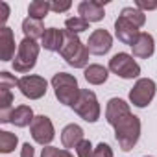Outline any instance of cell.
Listing matches in <instances>:
<instances>
[{"label": "cell", "mask_w": 157, "mask_h": 157, "mask_svg": "<svg viewBox=\"0 0 157 157\" xmlns=\"http://www.w3.org/2000/svg\"><path fill=\"white\" fill-rule=\"evenodd\" d=\"M59 54L63 56V59L74 67V68H87V63H89V48L80 41L76 33H70L65 30V43L59 50Z\"/></svg>", "instance_id": "6da1fadb"}, {"label": "cell", "mask_w": 157, "mask_h": 157, "mask_svg": "<svg viewBox=\"0 0 157 157\" xmlns=\"http://www.w3.org/2000/svg\"><path fill=\"white\" fill-rule=\"evenodd\" d=\"M52 87H54V93H56V98L59 100V104L70 105V107L78 102L80 93H82V89L78 87V80L72 74H67V72L54 74Z\"/></svg>", "instance_id": "7a4b0ae2"}, {"label": "cell", "mask_w": 157, "mask_h": 157, "mask_svg": "<svg viewBox=\"0 0 157 157\" xmlns=\"http://www.w3.org/2000/svg\"><path fill=\"white\" fill-rule=\"evenodd\" d=\"M115 137L120 144V148L124 151L133 150V146L137 144L139 137H140V120L135 115H126L122 120H118L115 126Z\"/></svg>", "instance_id": "3957f363"}, {"label": "cell", "mask_w": 157, "mask_h": 157, "mask_svg": "<svg viewBox=\"0 0 157 157\" xmlns=\"http://www.w3.org/2000/svg\"><path fill=\"white\" fill-rule=\"evenodd\" d=\"M37 56H39V44L33 41V39H28L24 37L19 44V50H17V56L13 59V68L17 72H30L33 67H35V61H37Z\"/></svg>", "instance_id": "277c9868"}, {"label": "cell", "mask_w": 157, "mask_h": 157, "mask_svg": "<svg viewBox=\"0 0 157 157\" xmlns=\"http://www.w3.org/2000/svg\"><path fill=\"white\" fill-rule=\"evenodd\" d=\"M19 85V80L10 72H0V122H10V117L13 113L11 104H13V94L11 87Z\"/></svg>", "instance_id": "5b68a950"}, {"label": "cell", "mask_w": 157, "mask_h": 157, "mask_svg": "<svg viewBox=\"0 0 157 157\" xmlns=\"http://www.w3.org/2000/svg\"><path fill=\"white\" fill-rule=\"evenodd\" d=\"M72 109L87 122H96L100 118V104L96 100V94L89 89H82L80 98L72 105Z\"/></svg>", "instance_id": "8992f818"}, {"label": "cell", "mask_w": 157, "mask_h": 157, "mask_svg": "<svg viewBox=\"0 0 157 157\" xmlns=\"http://www.w3.org/2000/svg\"><path fill=\"white\" fill-rule=\"evenodd\" d=\"M109 70L124 80H131V78H137L140 74V67L139 63L133 59V56L126 54V52H120V54H115L111 59H109Z\"/></svg>", "instance_id": "52a82bcc"}, {"label": "cell", "mask_w": 157, "mask_h": 157, "mask_svg": "<svg viewBox=\"0 0 157 157\" xmlns=\"http://www.w3.org/2000/svg\"><path fill=\"white\" fill-rule=\"evenodd\" d=\"M155 96V82L150 78H140L129 91V100L137 107H146Z\"/></svg>", "instance_id": "ba28073f"}, {"label": "cell", "mask_w": 157, "mask_h": 157, "mask_svg": "<svg viewBox=\"0 0 157 157\" xmlns=\"http://www.w3.org/2000/svg\"><path fill=\"white\" fill-rule=\"evenodd\" d=\"M17 87L21 89V93L26 98L39 100V98H43L46 94L48 83H46L44 78H41V76H22L21 80H19V85Z\"/></svg>", "instance_id": "9c48e42d"}, {"label": "cell", "mask_w": 157, "mask_h": 157, "mask_svg": "<svg viewBox=\"0 0 157 157\" xmlns=\"http://www.w3.org/2000/svg\"><path fill=\"white\" fill-rule=\"evenodd\" d=\"M30 131H32V137L35 142L39 144H50L52 139H54V124L48 117L44 115H39L33 118V122L30 124Z\"/></svg>", "instance_id": "30bf717a"}, {"label": "cell", "mask_w": 157, "mask_h": 157, "mask_svg": "<svg viewBox=\"0 0 157 157\" xmlns=\"http://www.w3.org/2000/svg\"><path fill=\"white\" fill-rule=\"evenodd\" d=\"M111 46H113V37H111V33H109L107 30H104V28L94 30V32L91 33L89 41H87L89 52H91V54H96V56L107 54V52L111 50Z\"/></svg>", "instance_id": "8fae6325"}, {"label": "cell", "mask_w": 157, "mask_h": 157, "mask_svg": "<svg viewBox=\"0 0 157 157\" xmlns=\"http://www.w3.org/2000/svg\"><path fill=\"white\" fill-rule=\"evenodd\" d=\"M115 33H117V39H118L120 43L129 44V46H133V44L137 43L139 35H140L139 28H137L133 22H129L126 17H118V19L115 21Z\"/></svg>", "instance_id": "7c38bea8"}, {"label": "cell", "mask_w": 157, "mask_h": 157, "mask_svg": "<svg viewBox=\"0 0 157 157\" xmlns=\"http://www.w3.org/2000/svg\"><path fill=\"white\" fill-rule=\"evenodd\" d=\"M105 2H96V0H85L78 6V13H80L82 19H85L89 24L91 22H98L104 19L105 11H104Z\"/></svg>", "instance_id": "4fadbf2b"}, {"label": "cell", "mask_w": 157, "mask_h": 157, "mask_svg": "<svg viewBox=\"0 0 157 157\" xmlns=\"http://www.w3.org/2000/svg\"><path fill=\"white\" fill-rule=\"evenodd\" d=\"M131 111H129V105L124 102V100H120V98H111L109 102H107V107H105V118H107V122L111 124V126H115L118 120H122L126 115H129Z\"/></svg>", "instance_id": "5bb4252c"}, {"label": "cell", "mask_w": 157, "mask_h": 157, "mask_svg": "<svg viewBox=\"0 0 157 157\" xmlns=\"http://www.w3.org/2000/svg\"><path fill=\"white\" fill-rule=\"evenodd\" d=\"M15 56V37H13V30L4 26L0 30V59L2 61H10Z\"/></svg>", "instance_id": "9a60e30c"}, {"label": "cell", "mask_w": 157, "mask_h": 157, "mask_svg": "<svg viewBox=\"0 0 157 157\" xmlns=\"http://www.w3.org/2000/svg\"><path fill=\"white\" fill-rule=\"evenodd\" d=\"M63 43H65V32L57 30V28H46V32L41 39V44L50 52H59Z\"/></svg>", "instance_id": "2e32d148"}, {"label": "cell", "mask_w": 157, "mask_h": 157, "mask_svg": "<svg viewBox=\"0 0 157 157\" xmlns=\"http://www.w3.org/2000/svg\"><path fill=\"white\" fill-rule=\"evenodd\" d=\"M83 140V129L78 124H68L61 131V142L65 148H76Z\"/></svg>", "instance_id": "e0dca14e"}, {"label": "cell", "mask_w": 157, "mask_h": 157, "mask_svg": "<svg viewBox=\"0 0 157 157\" xmlns=\"http://www.w3.org/2000/svg\"><path fill=\"white\" fill-rule=\"evenodd\" d=\"M131 48H133V56H137L140 59H148L153 54V37L148 32H142Z\"/></svg>", "instance_id": "ac0fdd59"}, {"label": "cell", "mask_w": 157, "mask_h": 157, "mask_svg": "<svg viewBox=\"0 0 157 157\" xmlns=\"http://www.w3.org/2000/svg\"><path fill=\"white\" fill-rule=\"evenodd\" d=\"M33 118H35V117H33V111H32L30 105H19V107L13 109V113H11V117H10V122L15 124L17 128H24V126L32 124Z\"/></svg>", "instance_id": "d6986e66"}, {"label": "cell", "mask_w": 157, "mask_h": 157, "mask_svg": "<svg viewBox=\"0 0 157 157\" xmlns=\"http://www.w3.org/2000/svg\"><path fill=\"white\" fill-rule=\"evenodd\" d=\"M22 32H24V35L28 37V39H37V37H41L43 39V35H44V26H43V21H37V19H32V17H28V19H24L22 21Z\"/></svg>", "instance_id": "ffe728a7"}, {"label": "cell", "mask_w": 157, "mask_h": 157, "mask_svg": "<svg viewBox=\"0 0 157 157\" xmlns=\"http://www.w3.org/2000/svg\"><path fill=\"white\" fill-rule=\"evenodd\" d=\"M107 68L105 67H102V65H89L87 68H85V80L89 82V83H93V85H102V83H105V80H107Z\"/></svg>", "instance_id": "44dd1931"}, {"label": "cell", "mask_w": 157, "mask_h": 157, "mask_svg": "<svg viewBox=\"0 0 157 157\" xmlns=\"http://www.w3.org/2000/svg\"><path fill=\"white\" fill-rule=\"evenodd\" d=\"M48 11H50V2H46V0H33L28 6V15L37 21H43L48 15Z\"/></svg>", "instance_id": "7402d4cb"}, {"label": "cell", "mask_w": 157, "mask_h": 157, "mask_svg": "<svg viewBox=\"0 0 157 157\" xmlns=\"http://www.w3.org/2000/svg\"><path fill=\"white\" fill-rule=\"evenodd\" d=\"M120 17H126V19H128L129 22H133L137 28L144 26V22H146V15H144V11L137 10V8H124L122 13H120Z\"/></svg>", "instance_id": "603a6c76"}, {"label": "cell", "mask_w": 157, "mask_h": 157, "mask_svg": "<svg viewBox=\"0 0 157 157\" xmlns=\"http://www.w3.org/2000/svg\"><path fill=\"white\" fill-rule=\"evenodd\" d=\"M19 142V137L15 133H10V131H0V151L2 153H10L15 150Z\"/></svg>", "instance_id": "cb8c5ba5"}, {"label": "cell", "mask_w": 157, "mask_h": 157, "mask_svg": "<svg viewBox=\"0 0 157 157\" xmlns=\"http://www.w3.org/2000/svg\"><path fill=\"white\" fill-rule=\"evenodd\" d=\"M65 26H67V32L70 33H82L89 28V22L82 17H70L65 21Z\"/></svg>", "instance_id": "d4e9b609"}, {"label": "cell", "mask_w": 157, "mask_h": 157, "mask_svg": "<svg viewBox=\"0 0 157 157\" xmlns=\"http://www.w3.org/2000/svg\"><path fill=\"white\" fill-rule=\"evenodd\" d=\"M41 157H74V155L68 150H59L56 146H46V148H43Z\"/></svg>", "instance_id": "484cf974"}, {"label": "cell", "mask_w": 157, "mask_h": 157, "mask_svg": "<svg viewBox=\"0 0 157 157\" xmlns=\"http://www.w3.org/2000/svg\"><path fill=\"white\" fill-rule=\"evenodd\" d=\"M76 151H78V157H93L94 155L91 140H82L80 144L76 146Z\"/></svg>", "instance_id": "4316f807"}, {"label": "cell", "mask_w": 157, "mask_h": 157, "mask_svg": "<svg viewBox=\"0 0 157 157\" xmlns=\"http://www.w3.org/2000/svg\"><path fill=\"white\" fill-rule=\"evenodd\" d=\"M93 157H113V150L109 144L105 142H100L96 148H94V155Z\"/></svg>", "instance_id": "83f0119b"}, {"label": "cell", "mask_w": 157, "mask_h": 157, "mask_svg": "<svg viewBox=\"0 0 157 157\" xmlns=\"http://www.w3.org/2000/svg\"><path fill=\"white\" fill-rule=\"evenodd\" d=\"M70 2L68 0H65V2H50V10L52 11H56V13H63V11H67V10H70Z\"/></svg>", "instance_id": "f1b7e54d"}, {"label": "cell", "mask_w": 157, "mask_h": 157, "mask_svg": "<svg viewBox=\"0 0 157 157\" xmlns=\"http://www.w3.org/2000/svg\"><path fill=\"white\" fill-rule=\"evenodd\" d=\"M135 6H137V10H157V2H155V0H151V2H146V0H137V2H135Z\"/></svg>", "instance_id": "f546056e"}, {"label": "cell", "mask_w": 157, "mask_h": 157, "mask_svg": "<svg viewBox=\"0 0 157 157\" xmlns=\"http://www.w3.org/2000/svg\"><path fill=\"white\" fill-rule=\"evenodd\" d=\"M21 157H33V146L30 142H26L22 146V151H21Z\"/></svg>", "instance_id": "4dcf8cb0"}, {"label": "cell", "mask_w": 157, "mask_h": 157, "mask_svg": "<svg viewBox=\"0 0 157 157\" xmlns=\"http://www.w3.org/2000/svg\"><path fill=\"white\" fill-rule=\"evenodd\" d=\"M0 8H2V17H0V22H6L8 21V17H10V8H8V4L6 2H2V4H0Z\"/></svg>", "instance_id": "1f68e13d"}]
</instances>
